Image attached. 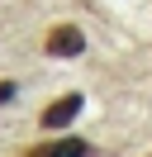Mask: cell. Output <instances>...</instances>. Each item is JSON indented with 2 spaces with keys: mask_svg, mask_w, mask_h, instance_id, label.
<instances>
[{
  "mask_svg": "<svg viewBox=\"0 0 152 157\" xmlns=\"http://www.w3.org/2000/svg\"><path fill=\"white\" fill-rule=\"evenodd\" d=\"M76 114H81V95H76V90H66V95H57L52 105L43 109V128H66Z\"/></svg>",
  "mask_w": 152,
  "mask_h": 157,
  "instance_id": "3",
  "label": "cell"
},
{
  "mask_svg": "<svg viewBox=\"0 0 152 157\" xmlns=\"http://www.w3.org/2000/svg\"><path fill=\"white\" fill-rule=\"evenodd\" d=\"M43 48H48V57H81L86 52V33L76 24H52L48 38H43Z\"/></svg>",
  "mask_w": 152,
  "mask_h": 157,
  "instance_id": "1",
  "label": "cell"
},
{
  "mask_svg": "<svg viewBox=\"0 0 152 157\" xmlns=\"http://www.w3.org/2000/svg\"><path fill=\"white\" fill-rule=\"evenodd\" d=\"M5 100H14V81H0V105Z\"/></svg>",
  "mask_w": 152,
  "mask_h": 157,
  "instance_id": "4",
  "label": "cell"
},
{
  "mask_svg": "<svg viewBox=\"0 0 152 157\" xmlns=\"http://www.w3.org/2000/svg\"><path fill=\"white\" fill-rule=\"evenodd\" d=\"M19 157H90V143L76 138V133H66V138H52V143L28 147V152H19Z\"/></svg>",
  "mask_w": 152,
  "mask_h": 157,
  "instance_id": "2",
  "label": "cell"
}]
</instances>
